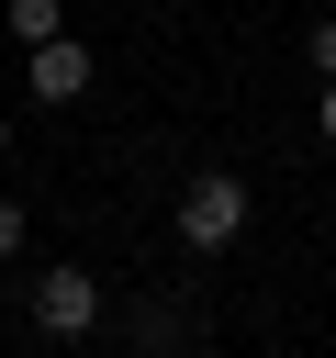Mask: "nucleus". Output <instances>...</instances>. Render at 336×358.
<instances>
[{"label":"nucleus","instance_id":"nucleus-7","mask_svg":"<svg viewBox=\"0 0 336 358\" xmlns=\"http://www.w3.org/2000/svg\"><path fill=\"white\" fill-rule=\"evenodd\" d=\"M314 134H325V145H336V78H325V90H314Z\"/></svg>","mask_w":336,"mask_h":358},{"label":"nucleus","instance_id":"nucleus-5","mask_svg":"<svg viewBox=\"0 0 336 358\" xmlns=\"http://www.w3.org/2000/svg\"><path fill=\"white\" fill-rule=\"evenodd\" d=\"M302 56H314V78H336V11H325V22L302 34Z\"/></svg>","mask_w":336,"mask_h":358},{"label":"nucleus","instance_id":"nucleus-2","mask_svg":"<svg viewBox=\"0 0 336 358\" xmlns=\"http://www.w3.org/2000/svg\"><path fill=\"white\" fill-rule=\"evenodd\" d=\"M90 324H101V280H90V268H34V336L78 347Z\"/></svg>","mask_w":336,"mask_h":358},{"label":"nucleus","instance_id":"nucleus-6","mask_svg":"<svg viewBox=\"0 0 336 358\" xmlns=\"http://www.w3.org/2000/svg\"><path fill=\"white\" fill-rule=\"evenodd\" d=\"M0 257H22V201L0 190Z\"/></svg>","mask_w":336,"mask_h":358},{"label":"nucleus","instance_id":"nucleus-3","mask_svg":"<svg viewBox=\"0 0 336 358\" xmlns=\"http://www.w3.org/2000/svg\"><path fill=\"white\" fill-rule=\"evenodd\" d=\"M22 90H34L45 112H56V101H78V90H90V45H78V34H56V45H34V67H22Z\"/></svg>","mask_w":336,"mask_h":358},{"label":"nucleus","instance_id":"nucleus-4","mask_svg":"<svg viewBox=\"0 0 336 358\" xmlns=\"http://www.w3.org/2000/svg\"><path fill=\"white\" fill-rule=\"evenodd\" d=\"M0 22H11V45H56L67 34V0H0Z\"/></svg>","mask_w":336,"mask_h":358},{"label":"nucleus","instance_id":"nucleus-1","mask_svg":"<svg viewBox=\"0 0 336 358\" xmlns=\"http://www.w3.org/2000/svg\"><path fill=\"white\" fill-rule=\"evenodd\" d=\"M235 235H246V179L235 168H190L179 179V246L190 257H224Z\"/></svg>","mask_w":336,"mask_h":358}]
</instances>
